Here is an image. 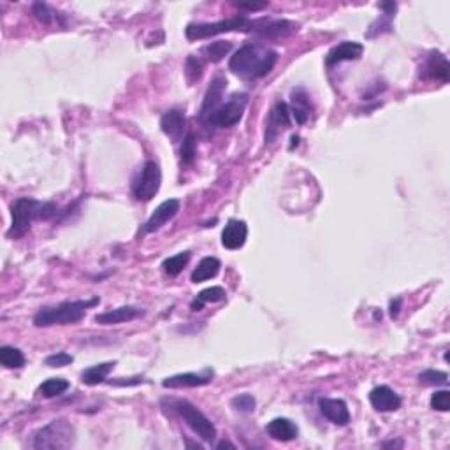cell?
<instances>
[{
    "mask_svg": "<svg viewBox=\"0 0 450 450\" xmlns=\"http://www.w3.org/2000/svg\"><path fill=\"white\" fill-rule=\"evenodd\" d=\"M278 62V53L261 43H247L231 57L229 69L243 80L268 76Z\"/></svg>",
    "mask_w": 450,
    "mask_h": 450,
    "instance_id": "obj_1",
    "label": "cell"
},
{
    "mask_svg": "<svg viewBox=\"0 0 450 450\" xmlns=\"http://www.w3.org/2000/svg\"><path fill=\"white\" fill-rule=\"evenodd\" d=\"M101 299L92 298L88 301H67L57 306H48L39 310L34 317V326L36 327H51V326H69V324L80 322L85 319L87 310L99 305Z\"/></svg>",
    "mask_w": 450,
    "mask_h": 450,
    "instance_id": "obj_2",
    "label": "cell"
},
{
    "mask_svg": "<svg viewBox=\"0 0 450 450\" xmlns=\"http://www.w3.org/2000/svg\"><path fill=\"white\" fill-rule=\"evenodd\" d=\"M76 443V431L66 419H57L34 433L32 447L37 450H66Z\"/></svg>",
    "mask_w": 450,
    "mask_h": 450,
    "instance_id": "obj_3",
    "label": "cell"
},
{
    "mask_svg": "<svg viewBox=\"0 0 450 450\" xmlns=\"http://www.w3.org/2000/svg\"><path fill=\"white\" fill-rule=\"evenodd\" d=\"M255 23L257 22H252L247 16H236V18L222 20V22L213 23H190V25L187 27L185 34L189 41H199L218 36V34L254 32Z\"/></svg>",
    "mask_w": 450,
    "mask_h": 450,
    "instance_id": "obj_4",
    "label": "cell"
},
{
    "mask_svg": "<svg viewBox=\"0 0 450 450\" xmlns=\"http://www.w3.org/2000/svg\"><path fill=\"white\" fill-rule=\"evenodd\" d=\"M169 403V408H171L175 414H178L183 421L187 422L190 429L196 433L197 436L204 440V442H213L217 438V428H215L213 422L203 414L197 407H194L190 401L187 400H164Z\"/></svg>",
    "mask_w": 450,
    "mask_h": 450,
    "instance_id": "obj_5",
    "label": "cell"
},
{
    "mask_svg": "<svg viewBox=\"0 0 450 450\" xmlns=\"http://www.w3.org/2000/svg\"><path fill=\"white\" fill-rule=\"evenodd\" d=\"M43 204L41 201L32 199V197H20L13 203L11 215H13V225L9 229L8 238H22L32 227L34 220H41V213H43Z\"/></svg>",
    "mask_w": 450,
    "mask_h": 450,
    "instance_id": "obj_6",
    "label": "cell"
},
{
    "mask_svg": "<svg viewBox=\"0 0 450 450\" xmlns=\"http://www.w3.org/2000/svg\"><path fill=\"white\" fill-rule=\"evenodd\" d=\"M248 95L247 94H233L227 102H222L206 122H203L208 127H220V129H229L234 127L236 124H240V120L243 118L245 108H247Z\"/></svg>",
    "mask_w": 450,
    "mask_h": 450,
    "instance_id": "obj_7",
    "label": "cell"
},
{
    "mask_svg": "<svg viewBox=\"0 0 450 450\" xmlns=\"http://www.w3.org/2000/svg\"><path fill=\"white\" fill-rule=\"evenodd\" d=\"M160 185H162V171H160L159 164L148 160L132 183V192L138 201L148 203L159 194Z\"/></svg>",
    "mask_w": 450,
    "mask_h": 450,
    "instance_id": "obj_8",
    "label": "cell"
},
{
    "mask_svg": "<svg viewBox=\"0 0 450 450\" xmlns=\"http://www.w3.org/2000/svg\"><path fill=\"white\" fill-rule=\"evenodd\" d=\"M291 127V109L285 102H276L266 120V143H271L282 134V131Z\"/></svg>",
    "mask_w": 450,
    "mask_h": 450,
    "instance_id": "obj_9",
    "label": "cell"
},
{
    "mask_svg": "<svg viewBox=\"0 0 450 450\" xmlns=\"http://www.w3.org/2000/svg\"><path fill=\"white\" fill-rule=\"evenodd\" d=\"M294 30H298V25L289 20H259L252 34L261 39H278V37L289 36Z\"/></svg>",
    "mask_w": 450,
    "mask_h": 450,
    "instance_id": "obj_10",
    "label": "cell"
},
{
    "mask_svg": "<svg viewBox=\"0 0 450 450\" xmlns=\"http://www.w3.org/2000/svg\"><path fill=\"white\" fill-rule=\"evenodd\" d=\"M180 206L182 204H180L178 199H167L162 204H159L145 224V233H155V231L162 229L167 222L173 220L178 215Z\"/></svg>",
    "mask_w": 450,
    "mask_h": 450,
    "instance_id": "obj_11",
    "label": "cell"
},
{
    "mask_svg": "<svg viewBox=\"0 0 450 450\" xmlns=\"http://www.w3.org/2000/svg\"><path fill=\"white\" fill-rule=\"evenodd\" d=\"M364 53V46L356 41H345V43L338 44L327 53L326 64L329 67L336 66L342 62H350V60H359Z\"/></svg>",
    "mask_w": 450,
    "mask_h": 450,
    "instance_id": "obj_12",
    "label": "cell"
},
{
    "mask_svg": "<svg viewBox=\"0 0 450 450\" xmlns=\"http://www.w3.org/2000/svg\"><path fill=\"white\" fill-rule=\"evenodd\" d=\"M225 87H227V80L224 76H215V80L211 81V85L208 87L206 95H204L203 101V108H201V122H206L208 117H210L211 112L222 104V99H224V92Z\"/></svg>",
    "mask_w": 450,
    "mask_h": 450,
    "instance_id": "obj_13",
    "label": "cell"
},
{
    "mask_svg": "<svg viewBox=\"0 0 450 450\" xmlns=\"http://www.w3.org/2000/svg\"><path fill=\"white\" fill-rule=\"evenodd\" d=\"M248 227L243 220H229L222 231V245L227 250H240L247 243Z\"/></svg>",
    "mask_w": 450,
    "mask_h": 450,
    "instance_id": "obj_14",
    "label": "cell"
},
{
    "mask_svg": "<svg viewBox=\"0 0 450 450\" xmlns=\"http://www.w3.org/2000/svg\"><path fill=\"white\" fill-rule=\"evenodd\" d=\"M370 403L377 412H396L401 407V398L387 385L375 387L370 392Z\"/></svg>",
    "mask_w": 450,
    "mask_h": 450,
    "instance_id": "obj_15",
    "label": "cell"
},
{
    "mask_svg": "<svg viewBox=\"0 0 450 450\" xmlns=\"http://www.w3.org/2000/svg\"><path fill=\"white\" fill-rule=\"evenodd\" d=\"M213 380V371L206 370L203 373H180L167 377L162 382L166 389H183V387H203Z\"/></svg>",
    "mask_w": 450,
    "mask_h": 450,
    "instance_id": "obj_16",
    "label": "cell"
},
{
    "mask_svg": "<svg viewBox=\"0 0 450 450\" xmlns=\"http://www.w3.org/2000/svg\"><path fill=\"white\" fill-rule=\"evenodd\" d=\"M319 408L326 419H329L336 426H347L350 422L349 407L343 400H333V398H322L319 400Z\"/></svg>",
    "mask_w": 450,
    "mask_h": 450,
    "instance_id": "obj_17",
    "label": "cell"
},
{
    "mask_svg": "<svg viewBox=\"0 0 450 450\" xmlns=\"http://www.w3.org/2000/svg\"><path fill=\"white\" fill-rule=\"evenodd\" d=\"M143 315H145V312L141 308H138V306H120L117 310L99 313L95 317V322L101 324V326H117V324L131 322V320L139 319Z\"/></svg>",
    "mask_w": 450,
    "mask_h": 450,
    "instance_id": "obj_18",
    "label": "cell"
},
{
    "mask_svg": "<svg viewBox=\"0 0 450 450\" xmlns=\"http://www.w3.org/2000/svg\"><path fill=\"white\" fill-rule=\"evenodd\" d=\"M449 60H447L445 55H442L440 51H431L424 64V78L447 83L449 81Z\"/></svg>",
    "mask_w": 450,
    "mask_h": 450,
    "instance_id": "obj_19",
    "label": "cell"
},
{
    "mask_svg": "<svg viewBox=\"0 0 450 450\" xmlns=\"http://www.w3.org/2000/svg\"><path fill=\"white\" fill-rule=\"evenodd\" d=\"M185 115L180 109H171L167 111L162 118H160V129L166 136L173 139L175 143H180L183 138V131H185Z\"/></svg>",
    "mask_w": 450,
    "mask_h": 450,
    "instance_id": "obj_20",
    "label": "cell"
},
{
    "mask_svg": "<svg viewBox=\"0 0 450 450\" xmlns=\"http://www.w3.org/2000/svg\"><path fill=\"white\" fill-rule=\"evenodd\" d=\"M266 431L271 436L273 440H278V442H292V440L298 438L299 429L291 419L278 417L273 419L268 426H266Z\"/></svg>",
    "mask_w": 450,
    "mask_h": 450,
    "instance_id": "obj_21",
    "label": "cell"
},
{
    "mask_svg": "<svg viewBox=\"0 0 450 450\" xmlns=\"http://www.w3.org/2000/svg\"><path fill=\"white\" fill-rule=\"evenodd\" d=\"M384 15L378 16L373 23L368 29L366 37L368 39H373V37L382 36V34H387L392 30V18H394V13H396L398 4L396 2H385V4L380 6Z\"/></svg>",
    "mask_w": 450,
    "mask_h": 450,
    "instance_id": "obj_22",
    "label": "cell"
},
{
    "mask_svg": "<svg viewBox=\"0 0 450 450\" xmlns=\"http://www.w3.org/2000/svg\"><path fill=\"white\" fill-rule=\"evenodd\" d=\"M220 268L222 264L217 257H204L203 261L197 264V268L194 269L190 280H192L194 284H203V282L215 278V276L220 273Z\"/></svg>",
    "mask_w": 450,
    "mask_h": 450,
    "instance_id": "obj_23",
    "label": "cell"
},
{
    "mask_svg": "<svg viewBox=\"0 0 450 450\" xmlns=\"http://www.w3.org/2000/svg\"><path fill=\"white\" fill-rule=\"evenodd\" d=\"M291 115L294 117L296 124L303 125L308 122L310 118V99L308 95L305 94L303 90H298L294 92V95H292V111Z\"/></svg>",
    "mask_w": 450,
    "mask_h": 450,
    "instance_id": "obj_24",
    "label": "cell"
},
{
    "mask_svg": "<svg viewBox=\"0 0 450 450\" xmlns=\"http://www.w3.org/2000/svg\"><path fill=\"white\" fill-rule=\"evenodd\" d=\"M115 363H102V364H95V366L88 368L81 373V382L85 385H99L106 380V377L109 375V371L112 370Z\"/></svg>",
    "mask_w": 450,
    "mask_h": 450,
    "instance_id": "obj_25",
    "label": "cell"
},
{
    "mask_svg": "<svg viewBox=\"0 0 450 450\" xmlns=\"http://www.w3.org/2000/svg\"><path fill=\"white\" fill-rule=\"evenodd\" d=\"M0 364L8 370H20L25 366V356L15 347H2L0 349Z\"/></svg>",
    "mask_w": 450,
    "mask_h": 450,
    "instance_id": "obj_26",
    "label": "cell"
},
{
    "mask_svg": "<svg viewBox=\"0 0 450 450\" xmlns=\"http://www.w3.org/2000/svg\"><path fill=\"white\" fill-rule=\"evenodd\" d=\"M231 50H233V43H231V41H215V43L203 48V55L210 62L217 64L220 62L224 57H227Z\"/></svg>",
    "mask_w": 450,
    "mask_h": 450,
    "instance_id": "obj_27",
    "label": "cell"
},
{
    "mask_svg": "<svg viewBox=\"0 0 450 450\" xmlns=\"http://www.w3.org/2000/svg\"><path fill=\"white\" fill-rule=\"evenodd\" d=\"M69 387L71 384L66 378H48V380H44L41 384L39 394L44 398H57L60 394H64Z\"/></svg>",
    "mask_w": 450,
    "mask_h": 450,
    "instance_id": "obj_28",
    "label": "cell"
},
{
    "mask_svg": "<svg viewBox=\"0 0 450 450\" xmlns=\"http://www.w3.org/2000/svg\"><path fill=\"white\" fill-rule=\"evenodd\" d=\"M190 257H192V254H190V252H182V254H176V255H173V257L166 259L162 264L164 271H166L169 276H178L180 273L185 269V266L189 264Z\"/></svg>",
    "mask_w": 450,
    "mask_h": 450,
    "instance_id": "obj_29",
    "label": "cell"
},
{
    "mask_svg": "<svg viewBox=\"0 0 450 450\" xmlns=\"http://www.w3.org/2000/svg\"><path fill=\"white\" fill-rule=\"evenodd\" d=\"M421 385H429V387H438V385L449 384V375L438 370H426L424 373L419 375Z\"/></svg>",
    "mask_w": 450,
    "mask_h": 450,
    "instance_id": "obj_30",
    "label": "cell"
},
{
    "mask_svg": "<svg viewBox=\"0 0 450 450\" xmlns=\"http://www.w3.org/2000/svg\"><path fill=\"white\" fill-rule=\"evenodd\" d=\"M231 407L236 412H240V414H254L257 401H255V398L252 394H240V396L233 398Z\"/></svg>",
    "mask_w": 450,
    "mask_h": 450,
    "instance_id": "obj_31",
    "label": "cell"
},
{
    "mask_svg": "<svg viewBox=\"0 0 450 450\" xmlns=\"http://www.w3.org/2000/svg\"><path fill=\"white\" fill-rule=\"evenodd\" d=\"M32 11L34 15H36V18L39 20V22L43 23H55L57 20H59V13L55 11L51 6L44 4V2H36V4L32 6Z\"/></svg>",
    "mask_w": 450,
    "mask_h": 450,
    "instance_id": "obj_32",
    "label": "cell"
},
{
    "mask_svg": "<svg viewBox=\"0 0 450 450\" xmlns=\"http://www.w3.org/2000/svg\"><path fill=\"white\" fill-rule=\"evenodd\" d=\"M185 74L189 83H194V81L201 80V76H203V62L197 57H194V55H190L189 59H187Z\"/></svg>",
    "mask_w": 450,
    "mask_h": 450,
    "instance_id": "obj_33",
    "label": "cell"
},
{
    "mask_svg": "<svg viewBox=\"0 0 450 450\" xmlns=\"http://www.w3.org/2000/svg\"><path fill=\"white\" fill-rule=\"evenodd\" d=\"M196 136L194 132H189V134L183 138V146H182V160L183 164H192L194 159H196Z\"/></svg>",
    "mask_w": 450,
    "mask_h": 450,
    "instance_id": "obj_34",
    "label": "cell"
},
{
    "mask_svg": "<svg viewBox=\"0 0 450 450\" xmlns=\"http://www.w3.org/2000/svg\"><path fill=\"white\" fill-rule=\"evenodd\" d=\"M431 408L436 412H449L450 410V392L449 391H436L431 396Z\"/></svg>",
    "mask_w": 450,
    "mask_h": 450,
    "instance_id": "obj_35",
    "label": "cell"
},
{
    "mask_svg": "<svg viewBox=\"0 0 450 450\" xmlns=\"http://www.w3.org/2000/svg\"><path fill=\"white\" fill-rule=\"evenodd\" d=\"M197 299H199V301H203L204 305H206V303H220L225 299V291L222 287L204 289L203 292H199V294H197Z\"/></svg>",
    "mask_w": 450,
    "mask_h": 450,
    "instance_id": "obj_36",
    "label": "cell"
},
{
    "mask_svg": "<svg viewBox=\"0 0 450 450\" xmlns=\"http://www.w3.org/2000/svg\"><path fill=\"white\" fill-rule=\"evenodd\" d=\"M73 361H74V357L71 356V354L57 352V354H53V356L46 357V361H44V363H46V366H50V368H64V366H69Z\"/></svg>",
    "mask_w": 450,
    "mask_h": 450,
    "instance_id": "obj_37",
    "label": "cell"
},
{
    "mask_svg": "<svg viewBox=\"0 0 450 450\" xmlns=\"http://www.w3.org/2000/svg\"><path fill=\"white\" fill-rule=\"evenodd\" d=\"M145 382L143 377H134V378H117V380L109 382L111 385H117V387H125V385H139Z\"/></svg>",
    "mask_w": 450,
    "mask_h": 450,
    "instance_id": "obj_38",
    "label": "cell"
},
{
    "mask_svg": "<svg viewBox=\"0 0 450 450\" xmlns=\"http://www.w3.org/2000/svg\"><path fill=\"white\" fill-rule=\"evenodd\" d=\"M240 9H245V11H262V9L268 8V2H261V4H236Z\"/></svg>",
    "mask_w": 450,
    "mask_h": 450,
    "instance_id": "obj_39",
    "label": "cell"
},
{
    "mask_svg": "<svg viewBox=\"0 0 450 450\" xmlns=\"http://www.w3.org/2000/svg\"><path fill=\"white\" fill-rule=\"evenodd\" d=\"M400 306H401V299L398 298L396 301L391 303V317L392 319H396L398 315H400Z\"/></svg>",
    "mask_w": 450,
    "mask_h": 450,
    "instance_id": "obj_40",
    "label": "cell"
},
{
    "mask_svg": "<svg viewBox=\"0 0 450 450\" xmlns=\"http://www.w3.org/2000/svg\"><path fill=\"white\" fill-rule=\"evenodd\" d=\"M224 447H231V449H236V445H233V443H229V442H220L217 445V449H224Z\"/></svg>",
    "mask_w": 450,
    "mask_h": 450,
    "instance_id": "obj_41",
    "label": "cell"
},
{
    "mask_svg": "<svg viewBox=\"0 0 450 450\" xmlns=\"http://www.w3.org/2000/svg\"><path fill=\"white\" fill-rule=\"evenodd\" d=\"M384 447H403V442H389L384 443Z\"/></svg>",
    "mask_w": 450,
    "mask_h": 450,
    "instance_id": "obj_42",
    "label": "cell"
}]
</instances>
